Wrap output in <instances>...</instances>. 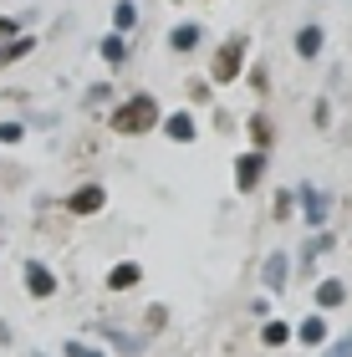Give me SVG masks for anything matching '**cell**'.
Instances as JSON below:
<instances>
[{"instance_id":"obj_1","label":"cell","mask_w":352,"mask_h":357,"mask_svg":"<svg viewBox=\"0 0 352 357\" xmlns=\"http://www.w3.org/2000/svg\"><path fill=\"white\" fill-rule=\"evenodd\" d=\"M158 123H164V102H158L153 92H128L123 102H113V112H107V128H113L118 138H143V133H153Z\"/></svg>"},{"instance_id":"obj_2","label":"cell","mask_w":352,"mask_h":357,"mask_svg":"<svg viewBox=\"0 0 352 357\" xmlns=\"http://www.w3.org/2000/svg\"><path fill=\"white\" fill-rule=\"evenodd\" d=\"M245 61H250V36H225L215 46V61H210V82L220 87H230L240 72H245Z\"/></svg>"},{"instance_id":"obj_3","label":"cell","mask_w":352,"mask_h":357,"mask_svg":"<svg viewBox=\"0 0 352 357\" xmlns=\"http://www.w3.org/2000/svg\"><path fill=\"white\" fill-rule=\"evenodd\" d=\"M296 199H301V220H307V230H327V220H332V194L316 189V184H301Z\"/></svg>"},{"instance_id":"obj_4","label":"cell","mask_w":352,"mask_h":357,"mask_svg":"<svg viewBox=\"0 0 352 357\" xmlns=\"http://www.w3.org/2000/svg\"><path fill=\"white\" fill-rule=\"evenodd\" d=\"M261 178H266V153L261 149L235 153V189L240 194H255V189H261Z\"/></svg>"},{"instance_id":"obj_5","label":"cell","mask_w":352,"mask_h":357,"mask_svg":"<svg viewBox=\"0 0 352 357\" xmlns=\"http://www.w3.org/2000/svg\"><path fill=\"white\" fill-rule=\"evenodd\" d=\"M102 204H107V189H102V184H77V189L67 194V215H77V220L102 215Z\"/></svg>"},{"instance_id":"obj_6","label":"cell","mask_w":352,"mask_h":357,"mask_svg":"<svg viewBox=\"0 0 352 357\" xmlns=\"http://www.w3.org/2000/svg\"><path fill=\"white\" fill-rule=\"evenodd\" d=\"M21 281H26V291H31L36 301L56 296V271L46 266V261H26V266H21Z\"/></svg>"},{"instance_id":"obj_7","label":"cell","mask_w":352,"mask_h":357,"mask_svg":"<svg viewBox=\"0 0 352 357\" xmlns=\"http://www.w3.org/2000/svg\"><path fill=\"white\" fill-rule=\"evenodd\" d=\"M286 275H291V255H286V250H270L266 266H261V286L281 296V291H286Z\"/></svg>"},{"instance_id":"obj_8","label":"cell","mask_w":352,"mask_h":357,"mask_svg":"<svg viewBox=\"0 0 352 357\" xmlns=\"http://www.w3.org/2000/svg\"><path fill=\"white\" fill-rule=\"evenodd\" d=\"M199 41H204V26L199 21H179V26L169 31V52H179V56H189Z\"/></svg>"},{"instance_id":"obj_9","label":"cell","mask_w":352,"mask_h":357,"mask_svg":"<svg viewBox=\"0 0 352 357\" xmlns=\"http://www.w3.org/2000/svg\"><path fill=\"white\" fill-rule=\"evenodd\" d=\"M158 128H164V133H169L174 143H194V138H199V123H194V112H169V118L158 123Z\"/></svg>"},{"instance_id":"obj_10","label":"cell","mask_w":352,"mask_h":357,"mask_svg":"<svg viewBox=\"0 0 352 357\" xmlns=\"http://www.w3.org/2000/svg\"><path fill=\"white\" fill-rule=\"evenodd\" d=\"M322 46H327V31L322 26H301L296 31V56L301 61H316V56H322Z\"/></svg>"},{"instance_id":"obj_11","label":"cell","mask_w":352,"mask_h":357,"mask_svg":"<svg viewBox=\"0 0 352 357\" xmlns=\"http://www.w3.org/2000/svg\"><path fill=\"white\" fill-rule=\"evenodd\" d=\"M143 281V266L138 261H118L113 271H107V291H133Z\"/></svg>"},{"instance_id":"obj_12","label":"cell","mask_w":352,"mask_h":357,"mask_svg":"<svg viewBox=\"0 0 352 357\" xmlns=\"http://www.w3.org/2000/svg\"><path fill=\"white\" fill-rule=\"evenodd\" d=\"M245 133H250V143H255V149H261V153H270V143H276V123H270L266 112H250Z\"/></svg>"},{"instance_id":"obj_13","label":"cell","mask_w":352,"mask_h":357,"mask_svg":"<svg viewBox=\"0 0 352 357\" xmlns=\"http://www.w3.org/2000/svg\"><path fill=\"white\" fill-rule=\"evenodd\" d=\"M98 52H102L107 67H123V61H128V41H123V31H107V36L98 41Z\"/></svg>"},{"instance_id":"obj_14","label":"cell","mask_w":352,"mask_h":357,"mask_svg":"<svg viewBox=\"0 0 352 357\" xmlns=\"http://www.w3.org/2000/svg\"><path fill=\"white\" fill-rule=\"evenodd\" d=\"M296 342H307V347H322V342H327V321H322V312H312V317L296 327Z\"/></svg>"},{"instance_id":"obj_15","label":"cell","mask_w":352,"mask_h":357,"mask_svg":"<svg viewBox=\"0 0 352 357\" xmlns=\"http://www.w3.org/2000/svg\"><path fill=\"white\" fill-rule=\"evenodd\" d=\"M36 52V36H10V41H0V67H10V61H21Z\"/></svg>"},{"instance_id":"obj_16","label":"cell","mask_w":352,"mask_h":357,"mask_svg":"<svg viewBox=\"0 0 352 357\" xmlns=\"http://www.w3.org/2000/svg\"><path fill=\"white\" fill-rule=\"evenodd\" d=\"M342 301H347L342 281H322V286H316V312H332V306H342Z\"/></svg>"},{"instance_id":"obj_17","label":"cell","mask_w":352,"mask_h":357,"mask_svg":"<svg viewBox=\"0 0 352 357\" xmlns=\"http://www.w3.org/2000/svg\"><path fill=\"white\" fill-rule=\"evenodd\" d=\"M327 250H332V230H312L307 245H301V266H312L316 255H327Z\"/></svg>"},{"instance_id":"obj_18","label":"cell","mask_w":352,"mask_h":357,"mask_svg":"<svg viewBox=\"0 0 352 357\" xmlns=\"http://www.w3.org/2000/svg\"><path fill=\"white\" fill-rule=\"evenodd\" d=\"M184 97H189L194 107H210V102H215V87L204 82V77H189V82H184Z\"/></svg>"},{"instance_id":"obj_19","label":"cell","mask_w":352,"mask_h":357,"mask_svg":"<svg viewBox=\"0 0 352 357\" xmlns=\"http://www.w3.org/2000/svg\"><path fill=\"white\" fill-rule=\"evenodd\" d=\"M138 26V6H133V0H118V6H113V31H133Z\"/></svg>"},{"instance_id":"obj_20","label":"cell","mask_w":352,"mask_h":357,"mask_svg":"<svg viewBox=\"0 0 352 357\" xmlns=\"http://www.w3.org/2000/svg\"><path fill=\"white\" fill-rule=\"evenodd\" d=\"M261 342H266V347L291 342V327H286V321H266V327H261Z\"/></svg>"},{"instance_id":"obj_21","label":"cell","mask_w":352,"mask_h":357,"mask_svg":"<svg viewBox=\"0 0 352 357\" xmlns=\"http://www.w3.org/2000/svg\"><path fill=\"white\" fill-rule=\"evenodd\" d=\"M21 138H26V123H15V118L0 123V143H21Z\"/></svg>"},{"instance_id":"obj_22","label":"cell","mask_w":352,"mask_h":357,"mask_svg":"<svg viewBox=\"0 0 352 357\" xmlns=\"http://www.w3.org/2000/svg\"><path fill=\"white\" fill-rule=\"evenodd\" d=\"M250 92H261V97L270 92V72L266 67H250Z\"/></svg>"},{"instance_id":"obj_23","label":"cell","mask_w":352,"mask_h":357,"mask_svg":"<svg viewBox=\"0 0 352 357\" xmlns=\"http://www.w3.org/2000/svg\"><path fill=\"white\" fill-rule=\"evenodd\" d=\"M10 36H21V21H15V15H0V41H10Z\"/></svg>"},{"instance_id":"obj_24","label":"cell","mask_w":352,"mask_h":357,"mask_svg":"<svg viewBox=\"0 0 352 357\" xmlns=\"http://www.w3.org/2000/svg\"><path fill=\"white\" fill-rule=\"evenodd\" d=\"M67 357H102V352L87 347V342H67Z\"/></svg>"},{"instance_id":"obj_25","label":"cell","mask_w":352,"mask_h":357,"mask_svg":"<svg viewBox=\"0 0 352 357\" xmlns=\"http://www.w3.org/2000/svg\"><path fill=\"white\" fill-rule=\"evenodd\" d=\"M286 215H296V209H291V194H276V220H286Z\"/></svg>"},{"instance_id":"obj_26","label":"cell","mask_w":352,"mask_h":357,"mask_svg":"<svg viewBox=\"0 0 352 357\" xmlns=\"http://www.w3.org/2000/svg\"><path fill=\"white\" fill-rule=\"evenodd\" d=\"M327 357H352V332L342 337V342H337V347H327Z\"/></svg>"},{"instance_id":"obj_27","label":"cell","mask_w":352,"mask_h":357,"mask_svg":"<svg viewBox=\"0 0 352 357\" xmlns=\"http://www.w3.org/2000/svg\"><path fill=\"white\" fill-rule=\"evenodd\" d=\"M0 342H10V327H6V321H0Z\"/></svg>"},{"instance_id":"obj_28","label":"cell","mask_w":352,"mask_h":357,"mask_svg":"<svg viewBox=\"0 0 352 357\" xmlns=\"http://www.w3.org/2000/svg\"><path fill=\"white\" fill-rule=\"evenodd\" d=\"M210 6H215V0H210Z\"/></svg>"},{"instance_id":"obj_29","label":"cell","mask_w":352,"mask_h":357,"mask_svg":"<svg viewBox=\"0 0 352 357\" xmlns=\"http://www.w3.org/2000/svg\"><path fill=\"white\" fill-rule=\"evenodd\" d=\"M36 357H41V352H36Z\"/></svg>"}]
</instances>
